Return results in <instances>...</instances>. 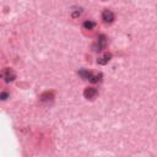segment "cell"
Listing matches in <instances>:
<instances>
[{"mask_svg":"<svg viewBox=\"0 0 157 157\" xmlns=\"http://www.w3.org/2000/svg\"><path fill=\"white\" fill-rule=\"evenodd\" d=\"M105 45H107V37L104 34H99L98 38H97L96 44L93 45V50L101 52V50H103L105 48Z\"/></svg>","mask_w":157,"mask_h":157,"instance_id":"1","label":"cell"},{"mask_svg":"<svg viewBox=\"0 0 157 157\" xmlns=\"http://www.w3.org/2000/svg\"><path fill=\"white\" fill-rule=\"evenodd\" d=\"M1 76H2V78H4V81L7 82V83H9V82H12V81L16 78V74L13 72V70H11V69H9V67H6V69L2 70Z\"/></svg>","mask_w":157,"mask_h":157,"instance_id":"2","label":"cell"},{"mask_svg":"<svg viewBox=\"0 0 157 157\" xmlns=\"http://www.w3.org/2000/svg\"><path fill=\"white\" fill-rule=\"evenodd\" d=\"M97 94H98V91L94 87H87L83 90V97L86 99H94Z\"/></svg>","mask_w":157,"mask_h":157,"instance_id":"3","label":"cell"},{"mask_svg":"<svg viewBox=\"0 0 157 157\" xmlns=\"http://www.w3.org/2000/svg\"><path fill=\"white\" fill-rule=\"evenodd\" d=\"M102 20L104 23H112L114 21V13L110 10H104L102 12Z\"/></svg>","mask_w":157,"mask_h":157,"instance_id":"4","label":"cell"},{"mask_svg":"<svg viewBox=\"0 0 157 157\" xmlns=\"http://www.w3.org/2000/svg\"><path fill=\"white\" fill-rule=\"evenodd\" d=\"M53 98H54V93H53V92H44V93H42V94L39 96V99H40L42 102H44V103L52 102Z\"/></svg>","mask_w":157,"mask_h":157,"instance_id":"5","label":"cell"},{"mask_svg":"<svg viewBox=\"0 0 157 157\" xmlns=\"http://www.w3.org/2000/svg\"><path fill=\"white\" fill-rule=\"evenodd\" d=\"M110 59H112V54L110 53H105L103 56H101V58L97 59V64L98 65H105Z\"/></svg>","mask_w":157,"mask_h":157,"instance_id":"6","label":"cell"},{"mask_svg":"<svg viewBox=\"0 0 157 157\" xmlns=\"http://www.w3.org/2000/svg\"><path fill=\"white\" fill-rule=\"evenodd\" d=\"M92 75H93V74H92L91 71L86 70V69H81V70H78V76H80L81 78H83V80H90Z\"/></svg>","mask_w":157,"mask_h":157,"instance_id":"7","label":"cell"},{"mask_svg":"<svg viewBox=\"0 0 157 157\" xmlns=\"http://www.w3.org/2000/svg\"><path fill=\"white\" fill-rule=\"evenodd\" d=\"M82 26H83V28L85 29H92V28H94V26H96V23L93 22V21H90V20H86L83 23H82Z\"/></svg>","mask_w":157,"mask_h":157,"instance_id":"8","label":"cell"},{"mask_svg":"<svg viewBox=\"0 0 157 157\" xmlns=\"http://www.w3.org/2000/svg\"><path fill=\"white\" fill-rule=\"evenodd\" d=\"M101 80H102V74H96V75L93 74L88 81L92 82V83H97V82H99Z\"/></svg>","mask_w":157,"mask_h":157,"instance_id":"9","label":"cell"},{"mask_svg":"<svg viewBox=\"0 0 157 157\" xmlns=\"http://www.w3.org/2000/svg\"><path fill=\"white\" fill-rule=\"evenodd\" d=\"M81 13H82V10H81V9L72 10V12H71V17H72V18H76V17H78Z\"/></svg>","mask_w":157,"mask_h":157,"instance_id":"10","label":"cell"},{"mask_svg":"<svg viewBox=\"0 0 157 157\" xmlns=\"http://www.w3.org/2000/svg\"><path fill=\"white\" fill-rule=\"evenodd\" d=\"M10 97V94L7 93V92H5V91H2L1 93H0V98H1V101H5V99H7Z\"/></svg>","mask_w":157,"mask_h":157,"instance_id":"11","label":"cell"}]
</instances>
